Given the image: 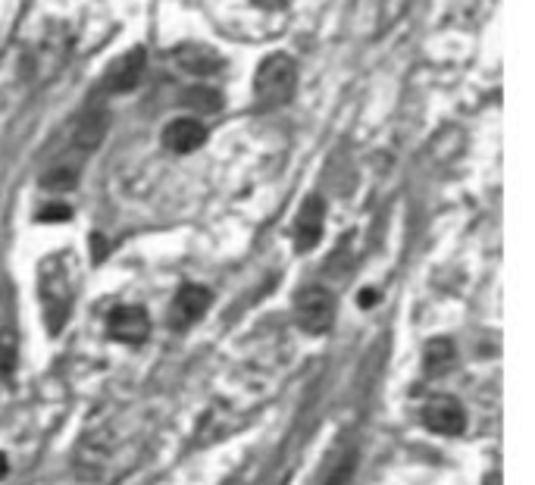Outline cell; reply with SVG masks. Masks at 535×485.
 I'll use <instances>...</instances> for the list:
<instances>
[{"mask_svg":"<svg viewBox=\"0 0 535 485\" xmlns=\"http://www.w3.org/2000/svg\"><path fill=\"white\" fill-rule=\"evenodd\" d=\"M298 88V66L291 57L273 54L257 66V76H254V94H257L260 110H276L288 104L295 98Z\"/></svg>","mask_w":535,"mask_h":485,"instance_id":"cell-1","label":"cell"},{"mask_svg":"<svg viewBox=\"0 0 535 485\" xmlns=\"http://www.w3.org/2000/svg\"><path fill=\"white\" fill-rule=\"evenodd\" d=\"M298 326L310 335H326L335 322V298L322 285H304L295 298Z\"/></svg>","mask_w":535,"mask_h":485,"instance_id":"cell-2","label":"cell"},{"mask_svg":"<svg viewBox=\"0 0 535 485\" xmlns=\"http://www.w3.org/2000/svg\"><path fill=\"white\" fill-rule=\"evenodd\" d=\"M41 307H44L47 329L57 335L66 326V317H69V307H72L69 279L63 276V269L44 267V273H41Z\"/></svg>","mask_w":535,"mask_h":485,"instance_id":"cell-3","label":"cell"},{"mask_svg":"<svg viewBox=\"0 0 535 485\" xmlns=\"http://www.w3.org/2000/svg\"><path fill=\"white\" fill-rule=\"evenodd\" d=\"M107 332H110V338H113V342H122V344L144 342V338H148V332H151L148 311H144V307H135V304L116 307V311L107 317Z\"/></svg>","mask_w":535,"mask_h":485,"instance_id":"cell-4","label":"cell"},{"mask_svg":"<svg viewBox=\"0 0 535 485\" xmlns=\"http://www.w3.org/2000/svg\"><path fill=\"white\" fill-rule=\"evenodd\" d=\"M144 63H148V54H144V47H131L122 57H116V60L107 66V76H104L107 91H113V94L131 91V88L142 82Z\"/></svg>","mask_w":535,"mask_h":485,"instance_id":"cell-5","label":"cell"},{"mask_svg":"<svg viewBox=\"0 0 535 485\" xmlns=\"http://www.w3.org/2000/svg\"><path fill=\"white\" fill-rule=\"evenodd\" d=\"M423 423H426V429L435 432V436H460L467 426L464 407L454 398H432L426 407H423Z\"/></svg>","mask_w":535,"mask_h":485,"instance_id":"cell-6","label":"cell"},{"mask_svg":"<svg viewBox=\"0 0 535 485\" xmlns=\"http://www.w3.org/2000/svg\"><path fill=\"white\" fill-rule=\"evenodd\" d=\"M322 226H326V204L322 197H307L298 210L295 219V241H298V251H310V248L320 245L322 238Z\"/></svg>","mask_w":535,"mask_h":485,"instance_id":"cell-7","label":"cell"},{"mask_svg":"<svg viewBox=\"0 0 535 485\" xmlns=\"http://www.w3.org/2000/svg\"><path fill=\"white\" fill-rule=\"evenodd\" d=\"M210 289H204V285H182L179 295H175L173 307H170V322L175 329H185L192 326V322H197L207 313L210 307Z\"/></svg>","mask_w":535,"mask_h":485,"instance_id":"cell-8","label":"cell"},{"mask_svg":"<svg viewBox=\"0 0 535 485\" xmlns=\"http://www.w3.org/2000/svg\"><path fill=\"white\" fill-rule=\"evenodd\" d=\"M107 129H110V113L104 107H88L82 116H79L76 129H72V144H76L79 151L91 153L100 148V142L107 138Z\"/></svg>","mask_w":535,"mask_h":485,"instance_id":"cell-9","label":"cell"},{"mask_svg":"<svg viewBox=\"0 0 535 485\" xmlns=\"http://www.w3.org/2000/svg\"><path fill=\"white\" fill-rule=\"evenodd\" d=\"M207 142V126H201L197 120H173L163 129V144L173 153H192Z\"/></svg>","mask_w":535,"mask_h":485,"instance_id":"cell-10","label":"cell"},{"mask_svg":"<svg viewBox=\"0 0 535 485\" xmlns=\"http://www.w3.org/2000/svg\"><path fill=\"white\" fill-rule=\"evenodd\" d=\"M175 63L185 72H192V76H210V72H216L223 66V57L214 47H207V44H182L175 50Z\"/></svg>","mask_w":535,"mask_h":485,"instance_id":"cell-11","label":"cell"},{"mask_svg":"<svg viewBox=\"0 0 535 485\" xmlns=\"http://www.w3.org/2000/svg\"><path fill=\"white\" fill-rule=\"evenodd\" d=\"M182 100H185L192 110H197V113H216V110L223 107V94L214 91V88H207V85L188 88V91L182 94Z\"/></svg>","mask_w":535,"mask_h":485,"instance_id":"cell-12","label":"cell"},{"mask_svg":"<svg viewBox=\"0 0 535 485\" xmlns=\"http://www.w3.org/2000/svg\"><path fill=\"white\" fill-rule=\"evenodd\" d=\"M451 360H454V344L448 342V338H435V342H429V348H426V366H429V373L448 370Z\"/></svg>","mask_w":535,"mask_h":485,"instance_id":"cell-13","label":"cell"},{"mask_svg":"<svg viewBox=\"0 0 535 485\" xmlns=\"http://www.w3.org/2000/svg\"><path fill=\"white\" fill-rule=\"evenodd\" d=\"M76 182H79V173L72 166H54L41 175V185L50 191H69L76 188Z\"/></svg>","mask_w":535,"mask_h":485,"instance_id":"cell-14","label":"cell"},{"mask_svg":"<svg viewBox=\"0 0 535 485\" xmlns=\"http://www.w3.org/2000/svg\"><path fill=\"white\" fill-rule=\"evenodd\" d=\"M13 364H16V344H13V338L0 335V376H10Z\"/></svg>","mask_w":535,"mask_h":485,"instance_id":"cell-15","label":"cell"},{"mask_svg":"<svg viewBox=\"0 0 535 485\" xmlns=\"http://www.w3.org/2000/svg\"><path fill=\"white\" fill-rule=\"evenodd\" d=\"M72 216L69 207H63V204H50V207L41 210V219L44 223H66V219Z\"/></svg>","mask_w":535,"mask_h":485,"instance_id":"cell-16","label":"cell"},{"mask_svg":"<svg viewBox=\"0 0 535 485\" xmlns=\"http://www.w3.org/2000/svg\"><path fill=\"white\" fill-rule=\"evenodd\" d=\"M351 473H354V458L344 460V464L339 467V476H332V480H329L326 485H344V482H348V476H351Z\"/></svg>","mask_w":535,"mask_h":485,"instance_id":"cell-17","label":"cell"},{"mask_svg":"<svg viewBox=\"0 0 535 485\" xmlns=\"http://www.w3.org/2000/svg\"><path fill=\"white\" fill-rule=\"evenodd\" d=\"M257 4H263V6H273V10H276V6H285V0H257Z\"/></svg>","mask_w":535,"mask_h":485,"instance_id":"cell-18","label":"cell"}]
</instances>
